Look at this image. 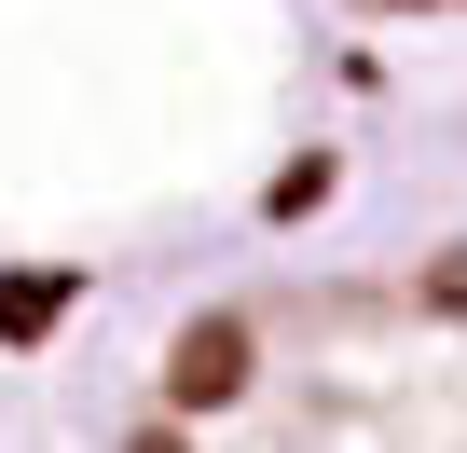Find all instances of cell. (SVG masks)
Returning a JSON list of instances; mask_svg holds the SVG:
<instances>
[{"instance_id":"1","label":"cell","mask_w":467,"mask_h":453,"mask_svg":"<svg viewBox=\"0 0 467 453\" xmlns=\"http://www.w3.org/2000/svg\"><path fill=\"white\" fill-rule=\"evenodd\" d=\"M151 453H453V289L344 275L206 316L151 398Z\"/></svg>"}]
</instances>
